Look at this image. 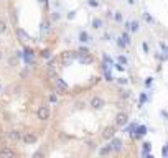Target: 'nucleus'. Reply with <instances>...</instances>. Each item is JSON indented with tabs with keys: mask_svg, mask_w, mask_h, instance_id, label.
<instances>
[{
	"mask_svg": "<svg viewBox=\"0 0 168 158\" xmlns=\"http://www.w3.org/2000/svg\"><path fill=\"white\" fill-rule=\"evenodd\" d=\"M59 59H61V64L66 68V66H69L74 59H78V51H64Z\"/></svg>",
	"mask_w": 168,
	"mask_h": 158,
	"instance_id": "obj_1",
	"label": "nucleus"
},
{
	"mask_svg": "<svg viewBox=\"0 0 168 158\" xmlns=\"http://www.w3.org/2000/svg\"><path fill=\"white\" fill-rule=\"evenodd\" d=\"M36 115H38V119H40L41 122L48 120V119H50V115H51L50 105H40V107H38V112H36Z\"/></svg>",
	"mask_w": 168,
	"mask_h": 158,
	"instance_id": "obj_2",
	"label": "nucleus"
},
{
	"mask_svg": "<svg viewBox=\"0 0 168 158\" xmlns=\"http://www.w3.org/2000/svg\"><path fill=\"white\" fill-rule=\"evenodd\" d=\"M38 137L35 135L33 132H23L22 133V142L25 143V145H33V143H36Z\"/></svg>",
	"mask_w": 168,
	"mask_h": 158,
	"instance_id": "obj_3",
	"label": "nucleus"
},
{
	"mask_svg": "<svg viewBox=\"0 0 168 158\" xmlns=\"http://www.w3.org/2000/svg\"><path fill=\"white\" fill-rule=\"evenodd\" d=\"M0 158H17V153L13 148L3 145V147H0Z\"/></svg>",
	"mask_w": 168,
	"mask_h": 158,
	"instance_id": "obj_4",
	"label": "nucleus"
},
{
	"mask_svg": "<svg viewBox=\"0 0 168 158\" xmlns=\"http://www.w3.org/2000/svg\"><path fill=\"white\" fill-rule=\"evenodd\" d=\"M54 86H56V89H58V94H66L68 92V84H66L61 78H58V76L54 78Z\"/></svg>",
	"mask_w": 168,
	"mask_h": 158,
	"instance_id": "obj_5",
	"label": "nucleus"
},
{
	"mask_svg": "<svg viewBox=\"0 0 168 158\" xmlns=\"http://www.w3.org/2000/svg\"><path fill=\"white\" fill-rule=\"evenodd\" d=\"M78 61L81 63V64H92L94 63V58L91 56V53H78Z\"/></svg>",
	"mask_w": 168,
	"mask_h": 158,
	"instance_id": "obj_6",
	"label": "nucleus"
},
{
	"mask_svg": "<svg viewBox=\"0 0 168 158\" xmlns=\"http://www.w3.org/2000/svg\"><path fill=\"white\" fill-rule=\"evenodd\" d=\"M115 133H117V129H115L114 125H109V127L104 129V132H102V138L110 140V138H114V137H115Z\"/></svg>",
	"mask_w": 168,
	"mask_h": 158,
	"instance_id": "obj_7",
	"label": "nucleus"
},
{
	"mask_svg": "<svg viewBox=\"0 0 168 158\" xmlns=\"http://www.w3.org/2000/svg\"><path fill=\"white\" fill-rule=\"evenodd\" d=\"M127 124H129V115L124 114V112L117 114V117H115V125H119V127H125Z\"/></svg>",
	"mask_w": 168,
	"mask_h": 158,
	"instance_id": "obj_8",
	"label": "nucleus"
},
{
	"mask_svg": "<svg viewBox=\"0 0 168 158\" xmlns=\"http://www.w3.org/2000/svg\"><path fill=\"white\" fill-rule=\"evenodd\" d=\"M110 147H112V152H122V140L117 138V137H114V138H110Z\"/></svg>",
	"mask_w": 168,
	"mask_h": 158,
	"instance_id": "obj_9",
	"label": "nucleus"
},
{
	"mask_svg": "<svg viewBox=\"0 0 168 158\" xmlns=\"http://www.w3.org/2000/svg\"><path fill=\"white\" fill-rule=\"evenodd\" d=\"M15 33H17V36H18V40L22 41V43H28V41L31 40V38H30V35H28L25 30H22V28H17V31H15Z\"/></svg>",
	"mask_w": 168,
	"mask_h": 158,
	"instance_id": "obj_10",
	"label": "nucleus"
},
{
	"mask_svg": "<svg viewBox=\"0 0 168 158\" xmlns=\"http://www.w3.org/2000/svg\"><path fill=\"white\" fill-rule=\"evenodd\" d=\"M23 58H25L26 64H33V63H35V53L31 51L30 48H25V51H23Z\"/></svg>",
	"mask_w": 168,
	"mask_h": 158,
	"instance_id": "obj_11",
	"label": "nucleus"
},
{
	"mask_svg": "<svg viewBox=\"0 0 168 158\" xmlns=\"http://www.w3.org/2000/svg\"><path fill=\"white\" fill-rule=\"evenodd\" d=\"M104 105H106V102H104L102 97H94V99L91 101V107L96 109V110H101V109H102Z\"/></svg>",
	"mask_w": 168,
	"mask_h": 158,
	"instance_id": "obj_12",
	"label": "nucleus"
},
{
	"mask_svg": "<svg viewBox=\"0 0 168 158\" xmlns=\"http://www.w3.org/2000/svg\"><path fill=\"white\" fill-rule=\"evenodd\" d=\"M145 133H147V127H145V125H137V129H135V132L132 133V135H134L135 138H142Z\"/></svg>",
	"mask_w": 168,
	"mask_h": 158,
	"instance_id": "obj_13",
	"label": "nucleus"
},
{
	"mask_svg": "<svg viewBox=\"0 0 168 158\" xmlns=\"http://www.w3.org/2000/svg\"><path fill=\"white\" fill-rule=\"evenodd\" d=\"M7 135H8V138L13 140V142H20V140H22V132L20 130H10Z\"/></svg>",
	"mask_w": 168,
	"mask_h": 158,
	"instance_id": "obj_14",
	"label": "nucleus"
},
{
	"mask_svg": "<svg viewBox=\"0 0 168 158\" xmlns=\"http://www.w3.org/2000/svg\"><path fill=\"white\" fill-rule=\"evenodd\" d=\"M112 153V147H110V143H107V145H104L102 148L99 150V156H109Z\"/></svg>",
	"mask_w": 168,
	"mask_h": 158,
	"instance_id": "obj_15",
	"label": "nucleus"
},
{
	"mask_svg": "<svg viewBox=\"0 0 168 158\" xmlns=\"http://www.w3.org/2000/svg\"><path fill=\"white\" fill-rule=\"evenodd\" d=\"M129 30H130V31H134V33H137V31L140 30V23L137 22V20L130 22V25H129Z\"/></svg>",
	"mask_w": 168,
	"mask_h": 158,
	"instance_id": "obj_16",
	"label": "nucleus"
},
{
	"mask_svg": "<svg viewBox=\"0 0 168 158\" xmlns=\"http://www.w3.org/2000/svg\"><path fill=\"white\" fill-rule=\"evenodd\" d=\"M48 30H50V23H48V22H41V25H40V33H41V35H46Z\"/></svg>",
	"mask_w": 168,
	"mask_h": 158,
	"instance_id": "obj_17",
	"label": "nucleus"
},
{
	"mask_svg": "<svg viewBox=\"0 0 168 158\" xmlns=\"http://www.w3.org/2000/svg\"><path fill=\"white\" fill-rule=\"evenodd\" d=\"M150 152H152V143L145 142L142 145V153H143V155H147V153H150Z\"/></svg>",
	"mask_w": 168,
	"mask_h": 158,
	"instance_id": "obj_18",
	"label": "nucleus"
},
{
	"mask_svg": "<svg viewBox=\"0 0 168 158\" xmlns=\"http://www.w3.org/2000/svg\"><path fill=\"white\" fill-rule=\"evenodd\" d=\"M102 20H101V18H94L92 20V28H94V30H99V28H102Z\"/></svg>",
	"mask_w": 168,
	"mask_h": 158,
	"instance_id": "obj_19",
	"label": "nucleus"
},
{
	"mask_svg": "<svg viewBox=\"0 0 168 158\" xmlns=\"http://www.w3.org/2000/svg\"><path fill=\"white\" fill-rule=\"evenodd\" d=\"M79 41H81V43H87V41H89L87 31H81V33H79Z\"/></svg>",
	"mask_w": 168,
	"mask_h": 158,
	"instance_id": "obj_20",
	"label": "nucleus"
},
{
	"mask_svg": "<svg viewBox=\"0 0 168 158\" xmlns=\"http://www.w3.org/2000/svg\"><path fill=\"white\" fill-rule=\"evenodd\" d=\"M117 63H119V64H122V66H125L129 63V59L125 58L124 54H120V56H117Z\"/></svg>",
	"mask_w": 168,
	"mask_h": 158,
	"instance_id": "obj_21",
	"label": "nucleus"
},
{
	"mask_svg": "<svg viewBox=\"0 0 168 158\" xmlns=\"http://www.w3.org/2000/svg\"><path fill=\"white\" fill-rule=\"evenodd\" d=\"M148 101V97H147V94H140V97H138V107H142L143 104Z\"/></svg>",
	"mask_w": 168,
	"mask_h": 158,
	"instance_id": "obj_22",
	"label": "nucleus"
},
{
	"mask_svg": "<svg viewBox=\"0 0 168 158\" xmlns=\"http://www.w3.org/2000/svg\"><path fill=\"white\" fill-rule=\"evenodd\" d=\"M120 38H122V41H124L125 45H130V36H129V33H125V31H124V33L120 35Z\"/></svg>",
	"mask_w": 168,
	"mask_h": 158,
	"instance_id": "obj_23",
	"label": "nucleus"
},
{
	"mask_svg": "<svg viewBox=\"0 0 168 158\" xmlns=\"http://www.w3.org/2000/svg\"><path fill=\"white\" fill-rule=\"evenodd\" d=\"M104 63H106L107 66H110V68L114 66V59H112L110 56H107V54H104Z\"/></svg>",
	"mask_w": 168,
	"mask_h": 158,
	"instance_id": "obj_24",
	"label": "nucleus"
},
{
	"mask_svg": "<svg viewBox=\"0 0 168 158\" xmlns=\"http://www.w3.org/2000/svg\"><path fill=\"white\" fill-rule=\"evenodd\" d=\"M41 58L43 59H51V51L50 50H43L41 51Z\"/></svg>",
	"mask_w": 168,
	"mask_h": 158,
	"instance_id": "obj_25",
	"label": "nucleus"
},
{
	"mask_svg": "<svg viewBox=\"0 0 168 158\" xmlns=\"http://www.w3.org/2000/svg\"><path fill=\"white\" fill-rule=\"evenodd\" d=\"M104 78H106V81H114V76H112V73L110 71H104Z\"/></svg>",
	"mask_w": 168,
	"mask_h": 158,
	"instance_id": "obj_26",
	"label": "nucleus"
},
{
	"mask_svg": "<svg viewBox=\"0 0 168 158\" xmlns=\"http://www.w3.org/2000/svg\"><path fill=\"white\" fill-rule=\"evenodd\" d=\"M135 129H137V124H130L127 129H125V132H129V133H134V132H135Z\"/></svg>",
	"mask_w": 168,
	"mask_h": 158,
	"instance_id": "obj_27",
	"label": "nucleus"
},
{
	"mask_svg": "<svg viewBox=\"0 0 168 158\" xmlns=\"http://www.w3.org/2000/svg\"><path fill=\"white\" fill-rule=\"evenodd\" d=\"M143 18H145L147 23H153V22H155V20H153V17L148 15V13H143Z\"/></svg>",
	"mask_w": 168,
	"mask_h": 158,
	"instance_id": "obj_28",
	"label": "nucleus"
},
{
	"mask_svg": "<svg viewBox=\"0 0 168 158\" xmlns=\"http://www.w3.org/2000/svg\"><path fill=\"white\" fill-rule=\"evenodd\" d=\"M5 31H7V23L3 22V20H0V35L5 33Z\"/></svg>",
	"mask_w": 168,
	"mask_h": 158,
	"instance_id": "obj_29",
	"label": "nucleus"
},
{
	"mask_svg": "<svg viewBox=\"0 0 168 158\" xmlns=\"http://www.w3.org/2000/svg\"><path fill=\"white\" fill-rule=\"evenodd\" d=\"M162 155H163V158H168V143L162 148Z\"/></svg>",
	"mask_w": 168,
	"mask_h": 158,
	"instance_id": "obj_30",
	"label": "nucleus"
},
{
	"mask_svg": "<svg viewBox=\"0 0 168 158\" xmlns=\"http://www.w3.org/2000/svg\"><path fill=\"white\" fill-rule=\"evenodd\" d=\"M87 3H89L91 7H94V8H97V7H99V2H97V0H87Z\"/></svg>",
	"mask_w": 168,
	"mask_h": 158,
	"instance_id": "obj_31",
	"label": "nucleus"
},
{
	"mask_svg": "<svg viewBox=\"0 0 168 158\" xmlns=\"http://www.w3.org/2000/svg\"><path fill=\"white\" fill-rule=\"evenodd\" d=\"M117 82L122 84V86H125V84L129 82V79H127V78H117Z\"/></svg>",
	"mask_w": 168,
	"mask_h": 158,
	"instance_id": "obj_32",
	"label": "nucleus"
},
{
	"mask_svg": "<svg viewBox=\"0 0 168 158\" xmlns=\"http://www.w3.org/2000/svg\"><path fill=\"white\" fill-rule=\"evenodd\" d=\"M114 20H115V22H122V13H120V12H115Z\"/></svg>",
	"mask_w": 168,
	"mask_h": 158,
	"instance_id": "obj_33",
	"label": "nucleus"
},
{
	"mask_svg": "<svg viewBox=\"0 0 168 158\" xmlns=\"http://www.w3.org/2000/svg\"><path fill=\"white\" fill-rule=\"evenodd\" d=\"M117 46H119V48H125V46H127V45H125L124 41H122V38H120V36L117 38Z\"/></svg>",
	"mask_w": 168,
	"mask_h": 158,
	"instance_id": "obj_34",
	"label": "nucleus"
},
{
	"mask_svg": "<svg viewBox=\"0 0 168 158\" xmlns=\"http://www.w3.org/2000/svg\"><path fill=\"white\" fill-rule=\"evenodd\" d=\"M48 99H50V102H51V104L58 102V96H56V94H51V96H50V97H48Z\"/></svg>",
	"mask_w": 168,
	"mask_h": 158,
	"instance_id": "obj_35",
	"label": "nucleus"
},
{
	"mask_svg": "<svg viewBox=\"0 0 168 158\" xmlns=\"http://www.w3.org/2000/svg\"><path fill=\"white\" fill-rule=\"evenodd\" d=\"M152 84H153V78H147V79H145V86H147V87H150Z\"/></svg>",
	"mask_w": 168,
	"mask_h": 158,
	"instance_id": "obj_36",
	"label": "nucleus"
},
{
	"mask_svg": "<svg viewBox=\"0 0 168 158\" xmlns=\"http://www.w3.org/2000/svg\"><path fill=\"white\" fill-rule=\"evenodd\" d=\"M129 96H130V94H129V91H122V92H120V97H122V99H127Z\"/></svg>",
	"mask_w": 168,
	"mask_h": 158,
	"instance_id": "obj_37",
	"label": "nucleus"
},
{
	"mask_svg": "<svg viewBox=\"0 0 168 158\" xmlns=\"http://www.w3.org/2000/svg\"><path fill=\"white\" fill-rule=\"evenodd\" d=\"M74 17H76V10H73V12H69V13H68V18H69V20H73Z\"/></svg>",
	"mask_w": 168,
	"mask_h": 158,
	"instance_id": "obj_38",
	"label": "nucleus"
},
{
	"mask_svg": "<svg viewBox=\"0 0 168 158\" xmlns=\"http://www.w3.org/2000/svg\"><path fill=\"white\" fill-rule=\"evenodd\" d=\"M78 53H84V54H86V53H89V50H87L86 46H81V48L78 50Z\"/></svg>",
	"mask_w": 168,
	"mask_h": 158,
	"instance_id": "obj_39",
	"label": "nucleus"
},
{
	"mask_svg": "<svg viewBox=\"0 0 168 158\" xmlns=\"http://www.w3.org/2000/svg\"><path fill=\"white\" fill-rule=\"evenodd\" d=\"M33 158H43V152H36L33 155Z\"/></svg>",
	"mask_w": 168,
	"mask_h": 158,
	"instance_id": "obj_40",
	"label": "nucleus"
},
{
	"mask_svg": "<svg viewBox=\"0 0 168 158\" xmlns=\"http://www.w3.org/2000/svg\"><path fill=\"white\" fill-rule=\"evenodd\" d=\"M114 66H115V68H117V69H119V71H124V69H125V66L119 64V63H117V64H114Z\"/></svg>",
	"mask_w": 168,
	"mask_h": 158,
	"instance_id": "obj_41",
	"label": "nucleus"
},
{
	"mask_svg": "<svg viewBox=\"0 0 168 158\" xmlns=\"http://www.w3.org/2000/svg\"><path fill=\"white\" fill-rule=\"evenodd\" d=\"M59 17H61V15H59L58 12H53V20H59Z\"/></svg>",
	"mask_w": 168,
	"mask_h": 158,
	"instance_id": "obj_42",
	"label": "nucleus"
},
{
	"mask_svg": "<svg viewBox=\"0 0 168 158\" xmlns=\"http://www.w3.org/2000/svg\"><path fill=\"white\" fill-rule=\"evenodd\" d=\"M142 48H143V51H145V53H148V45H147V43H143Z\"/></svg>",
	"mask_w": 168,
	"mask_h": 158,
	"instance_id": "obj_43",
	"label": "nucleus"
},
{
	"mask_svg": "<svg viewBox=\"0 0 168 158\" xmlns=\"http://www.w3.org/2000/svg\"><path fill=\"white\" fill-rule=\"evenodd\" d=\"M160 114H162L163 117H166V119H168V110H162V112H160Z\"/></svg>",
	"mask_w": 168,
	"mask_h": 158,
	"instance_id": "obj_44",
	"label": "nucleus"
},
{
	"mask_svg": "<svg viewBox=\"0 0 168 158\" xmlns=\"http://www.w3.org/2000/svg\"><path fill=\"white\" fill-rule=\"evenodd\" d=\"M145 158H155V156H153L152 153H147V155H145Z\"/></svg>",
	"mask_w": 168,
	"mask_h": 158,
	"instance_id": "obj_45",
	"label": "nucleus"
},
{
	"mask_svg": "<svg viewBox=\"0 0 168 158\" xmlns=\"http://www.w3.org/2000/svg\"><path fill=\"white\" fill-rule=\"evenodd\" d=\"M38 2H40V3H45V5H46V0H38Z\"/></svg>",
	"mask_w": 168,
	"mask_h": 158,
	"instance_id": "obj_46",
	"label": "nucleus"
},
{
	"mask_svg": "<svg viewBox=\"0 0 168 158\" xmlns=\"http://www.w3.org/2000/svg\"><path fill=\"white\" fill-rule=\"evenodd\" d=\"M127 2H129V3H130V5H132V3H134V2H135V0H127Z\"/></svg>",
	"mask_w": 168,
	"mask_h": 158,
	"instance_id": "obj_47",
	"label": "nucleus"
},
{
	"mask_svg": "<svg viewBox=\"0 0 168 158\" xmlns=\"http://www.w3.org/2000/svg\"><path fill=\"white\" fill-rule=\"evenodd\" d=\"M0 91H2V84H0Z\"/></svg>",
	"mask_w": 168,
	"mask_h": 158,
	"instance_id": "obj_48",
	"label": "nucleus"
},
{
	"mask_svg": "<svg viewBox=\"0 0 168 158\" xmlns=\"http://www.w3.org/2000/svg\"><path fill=\"white\" fill-rule=\"evenodd\" d=\"M0 58H2V51H0Z\"/></svg>",
	"mask_w": 168,
	"mask_h": 158,
	"instance_id": "obj_49",
	"label": "nucleus"
},
{
	"mask_svg": "<svg viewBox=\"0 0 168 158\" xmlns=\"http://www.w3.org/2000/svg\"><path fill=\"white\" fill-rule=\"evenodd\" d=\"M109 158H114V156H109Z\"/></svg>",
	"mask_w": 168,
	"mask_h": 158,
	"instance_id": "obj_50",
	"label": "nucleus"
}]
</instances>
